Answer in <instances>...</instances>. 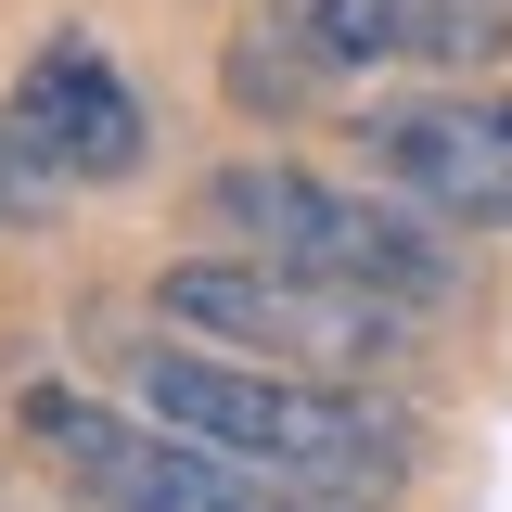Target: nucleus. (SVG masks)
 <instances>
[{
	"label": "nucleus",
	"mask_w": 512,
	"mask_h": 512,
	"mask_svg": "<svg viewBox=\"0 0 512 512\" xmlns=\"http://www.w3.org/2000/svg\"><path fill=\"white\" fill-rule=\"evenodd\" d=\"M128 397L192 448H231L282 487H320V500H372L410 474V410L372 397V384H320V372H269V359H231V346H192L167 333L154 359H128Z\"/></svg>",
	"instance_id": "1"
},
{
	"label": "nucleus",
	"mask_w": 512,
	"mask_h": 512,
	"mask_svg": "<svg viewBox=\"0 0 512 512\" xmlns=\"http://www.w3.org/2000/svg\"><path fill=\"white\" fill-rule=\"evenodd\" d=\"M205 218L231 231V256H269V269H320V282H359L384 308H436L461 282V231L423 218L410 192H359V180H308L282 154H231L205 180Z\"/></svg>",
	"instance_id": "2"
},
{
	"label": "nucleus",
	"mask_w": 512,
	"mask_h": 512,
	"mask_svg": "<svg viewBox=\"0 0 512 512\" xmlns=\"http://www.w3.org/2000/svg\"><path fill=\"white\" fill-rule=\"evenodd\" d=\"M154 320L192 333V346H231V359H269V372H320L359 384L372 359L410 346L423 308H384L359 282H320V269H269V256H180L154 282Z\"/></svg>",
	"instance_id": "3"
},
{
	"label": "nucleus",
	"mask_w": 512,
	"mask_h": 512,
	"mask_svg": "<svg viewBox=\"0 0 512 512\" xmlns=\"http://www.w3.org/2000/svg\"><path fill=\"white\" fill-rule=\"evenodd\" d=\"M26 436L52 448L103 512H359V500H320V487H282V474H256L231 448L167 436L154 410H90V397H64V384L26 397Z\"/></svg>",
	"instance_id": "4"
},
{
	"label": "nucleus",
	"mask_w": 512,
	"mask_h": 512,
	"mask_svg": "<svg viewBox=\"0 0 512 512\" xmlns=\"http://www.w3.org/2000/svg\"><path fill=\"white\" fill-rule=\"evenodd\" d=\"M384 192H410L448 231H512V90H423V103H372L359 116Z\"/></svg>",
	"instance_id": "5"
},
{
	"label": "nucleus",
	"mask_w": 512,
	"mask_h": 512,
	"mask_svg": "<svg viewBox=\"0 0 512 512\" xmlns=\"http://www.w3.org/2000/svg\"><path fill=\"white\" fill-rule=\"evenodd\" d=\"M0 116L52 154V180H64V192L141 180V154H154V116H141V90L116 77V52H103V39H39Z\"/></svg>",
	"instance_id": "6"
},
{
	"label": "nucleus",
	"mask_w": 512,
	"mask_h": 512,
	"mask_svg": "<svg viewBox=\"0 0 512 512\" xmlns=\"http://www.w3.org/2000/svg\"><path fill=\"white\" fill-rule=\"evenodd\" d=\"M308 52L333 77H384V64H461L512 52V0H308Z\"/></svg>",
	"instance_id": "7"
},
{
	"label": "nucleus",
	"mask_w": 512,
	"mask_h": 512,
	"mask_svg": "<svg viewBox=\"0 0 512 512\" xmlns=\"http://www.w3.org/2000/svg\"><path fill=\"white\" fill-rule=\"evenodd\" d=\"M52 205H64V180H52V154H39V141H26V128H13V116H0V231H39Z\"/></svg>",
	"instance_id": "8"
}]
</instances>
